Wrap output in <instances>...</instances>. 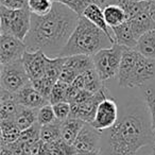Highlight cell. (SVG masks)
Masks as SVG:
<instances>
[{"mask_svg": "<svg viewBox=\"0 0 155 155\" xmlns=\"http://www.w3.org/2000/svg\"><path fill=\"white\" fill-rule=\"evenodd\" d=\"M37 114H38V110L20 106L14 118V122L22 132L37 123Z\"/></svg>", "mask_w": 155, "mask_h": 155, "instance_id": "22", "label": "cell"}, {"mask_svg": "<svg viewBox=\"0 0 155 155\" xmlns=\"http://www.w3.org/2000/svg\"><path fill=\"white\" fill-rule=\"evenodd\" d=\"M83 17H85L86 19H88L91 22H93L94 25L98 27L99 29H101L110 39L115 43V38L112 35L110 31L112 29L108 27V25L106 24L105 18H104V14H103V10L101 9V5H98L96 2H93L86 8V10L83 13ZM116 44V43H115Z\"/></svg>", "mask_w": 155, "mask_h": 155, "instance_id": "17", "label": "cell"}, {"mask_svg": "<svg viewBox=\"0 0 155 155\" xmlns=\"http://www.w3.org/2000/svg\"><path fill=\"white\" fill-rule=\"evenodd\" d=\"M119 118V108L113 98H106L99 104L95 118L91 123L100 132L106 131L114 127Z\"/></svg>", "mask_w": 155, "mask_h": 155, "instance_id": "10", "label": "cell"}, {"mask_svg": "<svg viewBox=\"0 0 155 155\" xmlns=\"http://www.w3.org/2000/svg\"><path fill=\"white\" fill-rule=\"evenodd\" d=\"M124 48L118 44H114L113 47L101 50L93 56L95 69L102 82L118 75Z\"/></svg>", "mask_w": 155, "mask_h": 155, "instance_id": "5", "label": "cell"}, {"mask_svg": "<svg viewBox=\"0 0 155 155\" xmlns=\"http://www.w3.org/2000/svg\"><path fill=\"white\" fill-rule=\"evenodd\" d=\"M68 89L69 84H66V83L58 80L52 88L51 95L49 98V103L53 105V104L60 103V102H67Z\"/></svg>", "mask_w": 155, "mask_h": 155, "instance_id": "29", "label": "cell"}, {"mask_svg": "<svg viewBox=\"0 0 155 155\" xmlns=\"http://www.w3.org/2000/svg\"><path fill=\"white\" fill-rule=\"evenodd\" d=\"M1 89L16 94L31 82L21 60L1 65Z\"/></svg>", "mask_w": 155, "mask_h": 155, "instance_id": "6", "label": "cell"}, {"mask_svg": "<svg viewBox=\"0 0 155 155\" xmlns=\"http://www.w3.org/2000/svg\"><path fill=\"white\" fill-rule=\"evenodd\" d=\"M61 125L62 121L56 120L51 124L41 127V140L44 143H52L61 139Z\"/></svg>", "mask_w": 155, "mask_h": 155, "instance_id": "27", "label": "cell"}, {"mask_svg": "<svg viewBox=\"0 0 155 155\" xmlns=\"http://www.w3.org/2000/svg\"><path fill=\"white\" fill-rule=\"evenodd\" d=\"M144 103L150 114L152 127L155 131V87H147L143 91Z\"/></svg>", "mask_w": 155, "mask_h": 155, "instance_id": "34", "label": "cell"}, {"mask_svg": "<svg viewBox=\"0 0 155 155\" xmlns=\"http://www.w3.org/2000/svg\"><path fill=\"white\" fill-rule=\"evenodd\" d=\"M102 132L96 130L91 123H85L78 135L72 147L74 150L83 153H100Z\"/></svg>", "mask_w": 155, "mask_h": 155, "instance_id": "11", "label": "cell"}, {"mask_svg": "<svg viewBox=\"0 0 155 155\" xmlns=\"http://www.w3.org/2000/svg\"><path fill=\"white\" fill-rule=\"evenodd\" d=\"M88 155H101L100 153H88Z\"/></svg>", "mask_w": 155, "mask_h": 155, "instance_id": "42", "label": "cell"}, {"mask_svg": "<svg viewBox=\"0 0 155 155\" xmlns=\"http://www.w3.org/2000/svg\"><path fill=\"white\" fill-rule=\"evenodd\" d=\"M140 53L136 49L132 48H124L121 58L120 67H119L118 72V83L119 86L124 87L127 81L129 80L133 69L135 68V65L137 63Z\"/></svg>", "mask_w": 155, "mask_h": 155, "instance_id": "14", "label": "cell"}, {"mask_svg": "<svg viewBox=\"0 0 155 155\" xmlns=\"http://www.w3.org/2000/svg\"><path fill=\"white\" fill-rule=\"evenodd\" d=\"M56 117L54 114L53 106L51 104H47V105L43 106L41 108L38 110V114H37V123L41 127L44 125L51 124V123L55 122Z\"/></svg>", "mask_w": 155, "mask_h": 155, "instance_id": "33", "label": "cell"}, {"mask_svg": "<svg viewBox=\"0 0 155 155\" xmlns=\"http://www.w3.org/2000/svg\"><path fill=\"white\" fill-rule=\"evenodd\" d=\"M155 79V60L148 58L140 54L135 68L133 69L124 88L143 87Z\"/></svg>", "mask_w": 155, "mask_h": 155, "instance_id": "8", "label": "cell"}, {"mask_svg": "<svg viewBox=\"0 0 155 155\" xmlns=\"http://www.w3.org/2000/svg\"><path fill=\"white\" fill-rule=\"evenodd\" d=\"M19 103L16 100L15 94L1 89L0 91V120H14L18 110Z\"/></svg>", "mask_w": 155, "mask_h": 155, "instance_id": "15", "label": "cell"}, {"mask_svg": "<svg viewBox=\"0 0 155 155\" xmlns=\"http://www.w3.org/2000/svg\"><path fill=\"white\" fill-rule=\"evenodd\" d=\"M65 62L64 66L69 67V68L73 69L80 74L83 72L89 70V69L95 68L94 65V58L91 55H72V56H64Z\"/></svg>", "mask_w": 155, "mask_h": 155, "instance_id": "21", "label": "cell"}, {"mask_svg": "<svg viewBox=\"0 0 155 155\" xmlns=\"http://www.w3.org/2000/svg\"><path fill=\"white\" fill-rule=\"evenodd\" d=\"M114 41L96 25L81 16L74 31L58 56L91 55L113 47Z\"/></svg>", "mask_w": 155, "mask_h": 155, "instance_id": "3", "label": "cell"}, {"mask_svg": "<svg viewBox=\"0 0 155 155\" xmlns=\"http://www.w3.org/2000/svg\"><path fill=\"white\" fill-rule=\"evenodd\" d=\"M53 1L64 5L65 7L72 10L79 16H82L86 8L94 2L93 0H53Z\"/></svg>", "mask_w": 155, "mask_h": 155, "instance_id": "32", "label": "cell"}, {"mask_svg": "<svg viewBox=\"0 0 155 155\" xmlns=\"http://www.w3.org/2000/svg\"><path fill=\"white\" fill-rule=\"evenodd\" d=\"M53 0H29L28 8L33 15H47L53 8Z\"/></svg>", "mask_w": 155, "mask_h": 155, "instance_id": "30", "label": "cell"}, {"mask_svg": "<svg viewBox=\"0 0 155 155\" xmlns=\"http://www.w3.org/2000/svg\"><path fill=\"white\" fill-rule=\"evenodd\" d=\"M29 0H0V5H3L9 9L17 10L28 8Z\"/></svg>", "mask_w": 155, "mask_h": 155, "instance_id": "37", "label": "cell"}, {"mask_svg": "<svg viewBox=\"0 0 155 155\" xmlns=\"http://www.w3.org/2000/svg\"><path fill=\"white\" fill-rule=\"evenodd\" d=\"M151 14H152L153 21H154V30H155V5L151 2Z\"/></svg>", "mask_w": 155, "mask_h": 155, "instance_id": "39", "label": "cell"}, {"mask_svg": "<svg viewBox=\"0 0 155 155\" xmlns=\"http://www.w3.org/2000/svg\"><path fill=\"white\" fill-rule=\"evenodd\" d=\"M83 80H84V85H85V89L91 93H97L99 91L102 87L104 86L103 82L101 81L100 77L98 75L96 69H89V70L85 71L82 73Z\"/></svg>", "mask_w": 155, "mask_h": 155, "instance_id": "28", "label": "cell"}, {"mask_svg": "<svg viewBox=\"0 0 155 155\" xmlns=\"http://www.w3.org/2000/svg\"><path fill=\"white\" fill-rule=\"evenodd\" d=\"M31 18L32 13L29 8L13 10L0 5V32L25 41L31 28Z\"/></svg>", "mask_w": 155, "mask_h": 155, "instance_id": "4", "label": "cell"}, {"mask_svg": "<svg viewBox=\"0 0 155 155\" xmlns=\"http://www.w3.org/2000/svg\"><path fill=\"white\" fill-rule=\"evenodd\" d=\"M1 144H11L18 141L21 131L16 125L14 120H1Z\"/></svg>", "mask_w": 155, "mask_h": 155, "instance_id": "23", "label": "cell"}, {"mask_svg": "<svg viewBox=\"0 0 155 155\" xmlns=\"http://www.w3.org/2000/svg\"><path fill=\"white\" fill-rule=\"evenodd\" d=\"M85 123L83 120L75 118H68L63 121L61 125V139L69 146H72Z\"/></svg>", "mask_w": 155, "mask_h": 155, "instance_id": "19", "label": "cell"}, {"mask_svg": "<svg viewBox=\"0 0 155 155\" xmlns=\"http://www.w3.org/2000/svg\"><path fill=\"white\" fill-rule=\"evenodd\" d=\"M1 155H14V153L10 150L8 146L1 144Z\"/></svg>", "mask_w": 155, "mask_h": 155, "instance_id": "38", "label": "cell"}, {"mask_svg": "<svg viewBox=\"0 0 155 155\" xmlns=\"http://www.w3.org/2000/svg\"><path fill=\"white\" fill-rule=\"evenodd\" d=\"M65 58L64 56H56V58H46V69L45 77L52 79L53 81L58 82L60 79V74L64 67Z\"/></svg>", "mask_w": 155, "mask_h": 155, "instance_id": "26", "label": "cell"}, {"mask_svg": "<svg viewBox=\"0 0 155 155\" xmlns=\"http://www.w3.org/2000/svg\"><path fill=\"white\" fill-rule=\"evenodd\" d=\"M93 1H94V0H93ZM94 2H95V1H94Z\"/></svg>", "mask_w": 155, "mask_h": 155, "instance_id": "45", "label": "cell"}, {"mask_svg": "<svg viewBox=\"0 0 155 155\" xmlns=\"http://www.w3.org/2000/svg\"><path fill=\"white\" fill-rule=\"evenodd\" d=\"M16 100L19 103V105L25 106L28 108H34L39 110L43 106L50 104L49 101L45 97L41 95L36 89L33 87L32 83H29L22 89H20L18 93L15 94Z\"/></svg>", "mask_w": 155, "mask_h": 155, "instance_id": "13", "label": "cell"}, {"mask_svg": "<svg viewBox=\"0 0 155 155\" xmlns=\"http://www.w3.org/2000/svg\"><path fill=\"white\" fill-rule=\"evenodd\" d=\"M136 50L141 55L155 60V30L149 31L139 37Z\"/></svg>", "mask_w": 155, "mask_h": 155, "instance_id": "24", "label": "cell"}, {"mask_svg": "<svg viewBox=\"0 0 155 155\" xmlns=\"http://www.w3.org/2000/svg\"><path fill=\"white\" fill-rule=\"evenodd\" d=\"M150 1H151V2H152V3H153V5H155V0H150Z\"/></svg>", "mask_w": 155, "mask_h": 155, "instance_id": "44", "label": "cell"}, {"mask_svg": "<svg viewBox=\"0 0 155 155\" xmlns=\"http://www.w3.org/2000/svg\"><path fill=\"white\" fill-rule=\"evenodd\" d=\"M150 155H155V147H153V151H152V153H151Z\"/></svg>", "mask_w": 155, "mask_h": 155, "instance_id": "43", "label": "cell"}, {"mask_svg": "<svg viewBox=\"0 0 155 155\" xmlns=\"http://www.w3.org/2000/svg\"><path fill=\"white\" fill-rule=\"evenodd\" d=\"M103 14L106 24L110 29L114 27L120 26L127 21V16L124 10L119 5H108L103 8Z\"/></svg>", "mask_w": 155, "mask_h": 155, "instance_id": "20", "label": "cell"}, {"mask_svg": "<svg viewBox=\"0 0 155 155\" xmlns=\"http://www.w3.org/2000/svg\"><path fill=\"white\" fill-rule=\"evenodd\" d=\"M77 13L58 2L44 16L33 15L31 28L25 38L28 51H43L49 58L58 56L79 21Z\"/></svg>", "mask_w": 155, "mask_h": 155, "instance_id": "2", "label": "cell"}, {"mask_svg": "<svg viewBox=\"0 0 155 155\" xmlns=\"http://www.w3.org/2000/svg\"><path fill=\"white\" fill-rule=\"evenodd\" d=\"M130 1H135V2H143V1H150V0H130Z\"/></svg>", "mask_w": 155, "mask_h": 155, "instance_id": "41", "label": "cell"}, {"mask_svg": "<svg viewBox=\"0 0 155 155\" xmlns=\"http://www.w3.org/2000/svg\"><path fill=\"white\" fill-rule=\"evenodd\" d=\"M155 147V131L146 103H130L119 112L114 127L102 132L101 155H136L141 148Z\"/></svg>", "mask_w": 155, "mask_h": 155, "instance_id": "1", "label": "cell"}, {"mask_svg": "<svg viewBox=\"0 0 155 155\" xmlns=\"http://www.w3.org/2000/svg\"><path fill=\"white\" fill-rule=\"evenodd\" d=\"M108 91L105 86H103L99 91L95 93L86 102L81 104L78 103H70L71 105V113L69 118H75L83 120L86 123H91L95 118L96 112L103 100H105L107 97Z\"/></svg>", "mask_w": 155, "mask_h": 155, "instance_id": "7", "label": "cell"}, {"mask_svg": "<svg viewBox=\"0 0 155 155\" xmlns=\"http://www.w3.org/2000/svg\"><path fill=\"white\" fill-rule=\"evenodd\" d=\"M94 1H95L96 3H98V5H101L102 3L104 2V0H94Z\"/></svg>", "mask_w": 155, "mask_h": 155, "instance_id": "40", "label": "cell"}, {"mask_svg": "<svg viewBox=\"0 0 155 155\" xmlns=\"http://www.w3.org/2000/svg\"><path fill=\"white\" fill-rule=\"evenodd\" d=\"M46 55L43 51H28L22 56V63L30 80H36L45 75Z\"/></svg>", "mask_w": 155, "mask_h": 155, "instance_id": "12", "label": "cell"}, {"mask_svg": "<svg viewBox=\"0 0 155 155\" xmlns=\"http://www.w3.org/2000/svg\"><path fill=\"white\" fill-rule=\"evenodd\" d=\"M129 21L131 22L133 32L138 39L140 36L148 33L149 31L154 30V21H153L152 14H151V5L149 7V9L141 12L136 17H134L133 19L129 20Z\"/></svg>", "mask_w": 155, "mask_h": 155, "instance_id": "18", "label": "cell"}, {"mask_svg": "<svg viewBox=\"0 0 155 155\" xmlns=\"http://www.w3.org/2000/svg\"><path fill=\"white\" fill-rule=\"evenodd\" d=\"M31 83H32L33 87H34L43 97H45L46 99L49 101L52 88H53L54 84L56 83L55 81H53L52 79H50V78L44 75V77L39 78V79H36V80H32Z\"/></svg>", "mask_w": 155, "mask_h": 155, "instance_id": "31", "label": "cell"}, {"mask_svg": "<svg viewBox=\"0 0 155 155\" xmlns=\"http://www.w3.org/2000/svg\"><path fill=\"white\" fill-rule=\"evenodd\" d=\"M79 75H80V73L77 72L75 70L69 68V67L64 66L62 69V72H61L60 79H58V80L62 81V82H64V83H66V84L70 85L74 82V80L79 77Z\"/></svg>", "mask_w": 155, "mask_h": 155, "instance_id": "36", "label": "cell"}, {"mask_svg": "<svg viewBox=\"0 0 155 155\" xmlns=\"http://www.w3.org/2000/svg\"><path fill=\"white\" fill-rule=\"evenodd\" d=\"M28 50L24 41L11 34H0V64L7 65L21 60Z\"/></svg>", "mask_w": 155, "mask_h": 155, "instance_id": "9", "label": "cell"}, {"mask_svg": "<svg viewBox=\"0 0 155 155\" xmlns=\"http://www.w3.org/2000/svg\"><path fill=\"white\" fill-rule=\"evenodd\" d=\"M53 110L55 114L56 120L65 121L70 117L71 113V105L69 102H60V103L53 104Z\"/></svg>", "mask_w": 155, "mask_h": 155, "instance_id": "35", "label": "cell"}, {"mask_svg": "<svg viewBox=\"0 0 155 155\" xmlns=\"http://www.w3.org/2000/svg\"><path fill=\"white\" fill-rule=\"evenodd\" d=\"M117 5H119L127 16V20L133 19L134 17L140 14L141 12L146 11L151 5L150 1H143V2H135V1H130V0H118Z\"/></svg>", "mask_w": 155, "mask_h": 155, "instance_id": "25", "label": "cell"}, {"mask_svg": "<svg viewBox=\"0 0 155 155\" xmlns=\"http://www.w3.org/2000/svg\"><path fill=\"white\" fill-rule=\"evenodd\" d=\"M112 32L114 34L115 43L125 48L136 49L138 44V38L134 34L131 22L127 20L124 24L112 28Z\"/></svg>", "mask_w": 155, "mask_h": 155, "instance_id": "16", "label": "cell"}]
</instances>
